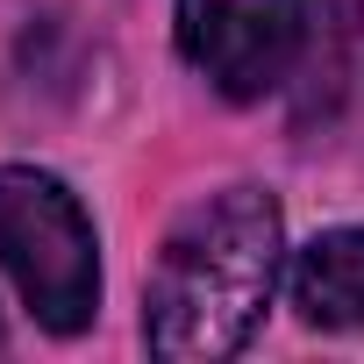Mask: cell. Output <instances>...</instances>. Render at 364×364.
<instances>
[{
    "instance_id": "4",
    "label": "cell",
    "mask_w": 364,
    "mask_h": 364,
    "mask_svg": "<svg viewBox=\"0 0 364 364\" xmlns=\"http://www.w3.org/2000/svg\"><path fill=\"white\" fill-rule=\"evenodd\" d=\"M293 307L314 328H364V229H328L293 257Z\"/></svg>"
},
{
    "instance_id": "1",
    "label": "cell",
    "mask_w": 364,
    "mask_h": 364,
    "mask_svg": "<svg viewBox=\"0 0 364 364\" xmlns=\"http://www.w3.org/2000/svg\"><path fill=\"white\" fill-rule=\"evenodd\" d=\"M279 257H286V222L272 193L257 186L208 193L164 236V257L150 272V307H143L150 350L171 364L236 357L272 307Z\"/></svg>"
},
{
    "instance_id": "2",
    "label": "cell",
    "mask_w": 364,
    "mask_h": 364,
    "mask_svg": "<svg viewBox=\"0 0 364 364\" xmlns=\"http://www.w3.org/2000/svg\"><path fill=\"white\" fill-rule=\"evenodd\" d=\"M0 264L50 336H79L100 307L93 222L65 178L36 164H0Z\"/></svg>"
},
{
    "instance_id": "3",
    "label": "cell",
    "mask_w": 364,
    "mask_h": 364,
    "mask_svg": "<svg viewBox=\"0 0 364 364\" xmlns=\"http://www.w3.org/2000/svg\"><path fill=\"white\" fill-rule=\"evenodd\" d=\"M178 50L215 93L257 100L300 58V0H178Z\"/></svg>"
}]
</instances>
